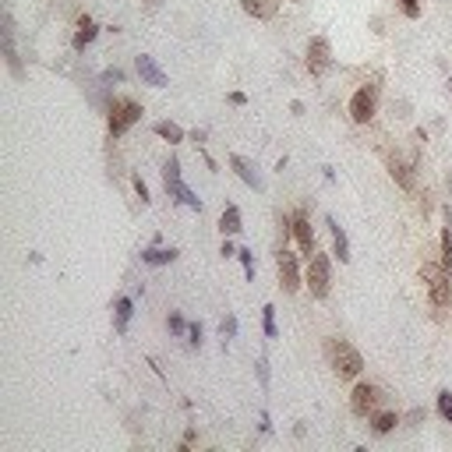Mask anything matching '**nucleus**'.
<instances>
[{
    "label": "nucleus",
    "instance_id": "f257e3e1",
    "mask_svg": "<svg viewBox=\"0 0 452 452\" xmlns=\"http://www.w3.org/2000/svg\"><path fill=\"white\" fill-rule=\"evenodd\" d=\"M325 357H328V364L336 368L340 378H357L364 371V357H360L346 340H325Z\"/></svg>",
    "mask_w": 452,
    "mask_h": 452
},
{
    "label": "nucleus",
    "instance_id": "f03ea898",
    "mask_svg": "<svg viewBox=\"0 0 452 452\" xmlns=\"http://www.w3.org/2000/svg\"><path fill=\"white\" fill-rule=\"evenodd\" d=\"M420 279L428 283L431 304H438V308H449V304H452V268L435 265V262H424V265H420Z\"/></svg>",
    "mask_w": 452,
    "mask_h": 452
},
{
    "label": "nucleus",
    "instance_id": "7ed1b4c3",
    "mask_svg": "<svg viewBox=\"0 0 452 452\" xmlns=\"http://www.w3.org/2000/svg\"><path fill=\"white\" fill-rule=\"evenodd\" d=\"M163 180H166V191H170L180 205H188V208H195V213H202V198H198L191 188H184V180H180V163H177V159H170V163L163 166Z\"/></svg>",
    "mask_w": 452,
    "mask_h": 452
},
{
    "label": "nucleus",
    "instance_id": "20e7f679",
    "mask_svg": "<svg viewBox=\"0 0 452 452\" xmlns=\"http://www.w3.org/2000/svg\"><path fill=\"white\" fill-rule=\"evenodd\" d=\"M308 286H311V297H328V255H311L308 258Z\"/></svg>",
    "mask_w": 452,
    "mask_h": 452
},
{
    "label": "nucleus",
    "instance_id": "39448f33",
    "mask_svg": "<svg viewBox=\"0 0 452 452\" xmlns=\"http://www.w3.org/2000/svg\"><path fill=\"white\" fill-rule=\"evenodd\" d=\"M375 96H378L375 85L357 88V92H353V99H350V120H353V124H368V120L375 117Z\"/></svg>",
    "mask_w": 452,
    "mask_h": 452
},
{
    "label": "nucleus",
    "instance_id": "423d86ee",
    "mask_svg": "<svg viewBox=\"0 0 452 452\" xmlns=\"http://www.w3.org/2000/svg\"><path fill=\"white\" fill-rule=\"evenodd\" d=\"M138 120H141V106L138 103H131V99L117 103L110 110V135H124L131 124H138Z\"/></svg>",
    "mask_w": 452,
    "mask_h": 452
},
{
    "label": "nucleus",
    "instance_id": "0eeeda50",
    "mask_svg": "<svg viewBox=\"0 0 452 452\" xmlns=\"http://www.w3.org/2000/svg\"><path fill=\"white\" fill-rule=\"evenodd\" d=\"M328 64H333V46H328V39L315 36V39L308 43V71L318 78V75L328 71Z\"/></svg>",
    "mask_w": 452,
    "mask_h": 452
},
{
    "label": "nucleus",
    "instance_id": "6e6552de",
    "mask_svg": "<svg viewBox=\"0 0 452 452\" xmlns=\"http://www.w3.org/2000/svg\"><path fill=\"white\" fill-rule=\"evenodd\" d=\"M276 268H279V286H283L286 293H297V290H300V273H297V258H293L286 248H279Z\"/></svg>",
    "mask_w": 452,
    "mask_h": 452
},
{
    "label": "nucleus",
    "instance_id": "1a4fd4ad",
    "mask_svg": "<svg viewBox=\"0 0 452 452\" xmlns=\"http://www.w3.org/2000/svg\"><path fill=\"white\" fill-rule=\"evenodd\" d=\"M378 389L375 385H364V382H360L357 389H353V393H350V410L357 413V417H368L375 406H378Z\"/></svg>",
    "mask_w": 452,
    "mask_h": 452
},
{
    "label": "nucleus",
    "instance_id": "9d476101",
    "mask_svg": "<svg viewBox=\"0 0 452 452\" xmlns=\"http://www.w3.org/2000/svg\"><path fill=\"white\" fill-rule=\"evenodd\" d=\"M138 75H141V81L145 85H153V88H166V75H163V68L156 64L153 57H138Z\"/></svg>",
    "mask_w": 452,
    "mask_h": 452
},
{
    "label": "nucleus",
    "instance_id": "9b49d317",
    "mask_svg": "<svg viewBox=\"0 0 452 452\" xmlns=\"http://www.w3.org/2000/svg\"><path fill=\"white\" fill-rule=\"evenodd\" d=\"M293 237H297L300 251H304V255L311 258V255H315V233H311V223H308V216H293Z\"/></svg>",
    "mask_w": 452,
    "mask_h": 452
},
{
    "label": "nucleus",
    "instance_id": "f8f14e48",
    "mask_svg": "<svg viewBox=\"0 0 452 452\" xmlns=\"http://www.w3.org/2000/svg\"><path fill=\"white\" fill-rule=\"evenodd\" d=\"M4 57H8V68L14 71V75H21V68H18V53H14V21H11V14H4Z\"/></svg>",
    "mask_w": 452,
    "mask_h": 452
},
{
    "label": "nucleus",
    "instance_id": "ddd939ff",
    "mask_svg": "<svg viewBox=\"0 0 452 452\" xmlns=\"http://www.w3.org/2000/svg\"><path fill=\"white\" fill-rule=\"evenodd\" d=\"M230 166L237 170V177H240V180H244V184H248V188H255V191H262V177L255 173V166H251V163H248L244 156H233V159H230Z\"/></svg>",
    "mask_w": 452,
    "mask_h": 452
},
{
    "label": "nucleus",
    "instance_id": "4468645a",
    "mask_svg": "<svg viewBox=\"0 0 452 452\" xmlns=\"http://www.w3.org/2000/svg\"><path fill=\"white\" fill-rule=\"evenodd\" d=\"M389 173H393V180L403 188V191H413V173H410V166L400 159V156H393L389 159Z\"/></svg>",
    "mask_w": 452,
    "mask_h": 452
},
{
    "label": "nucleus",
    "instance_id": "2eb2a0df",
    "mask_svg": "<svg viewBox=\"0 0 452 452\" xmlns=\"http://www.w3.org/2000/svg\"><path fill=\"white\" fill-rule=\"evenodd\" d=\"M328 230H333V248H336V255H340V262H350V240H346V233H343V226L328 216Z\"/></svg>",
    "mask_w": 452,
    "mask_h": 452
},
{
    "label": "nucleus",
    "instance_id": "dca6fc26",
    "mask_svg": "<svg viewBox=\"0 0 452 452\" xmlns=\"http://www.w3.org/2000/svg\"><path fill=\"white\" fill-rule=\"evenodd\" d=\"M240 8H244L248 14H255V18H273L276 14V0H240Z\"/></svg>",
    "mask_w": 452,
    "mask_h": 452
},
{
    "label": "nucleus",
    "instance_id": "f3484780",
    "mask_svg": "<svg viewBox=\"0 0 452 452\" xmlns=\"http://www.w3.org/2000/svg\"><path fill=\"white\" fill-rule=\"evenodd\" d=\"M96 32H99L96 21H92V18H81V21H78V32H75V50H85L88 43L96 39Z\"/></svg>",
    "mask_w": 452,
    "mask_h": 452
},
{
    "label": "nucleus",
    "instance_id": "a211bd4d",
    "mask_svg": "<svg viewBox=\"0 0 452 452\" xmlns=\"http://www.w3.org/2000/svg\"><path fill=\"white\" fill-rule=\"evenodd\" d=\"M219 230H223L226 237L244 230V226H240V208H237V205H226V208H223V216H219Z\"/></svg>",
    "mask_w": 452,
    "mask_h": 452
},
{
    "label": "nucleus",
    "instance_id": "6ab92c4d",
    "mask_svg": "<svg viewBox=\"0 0 452 452\" xmlns=\"http://www.w3.org/2000/svg\"><path fill=\"white\" fill-rule=\"evenodd\" d=\"M113 322H117V333H124V328H128V322H131V300H128V297H120V300H117Z\"/></svg>",
    "mask_w": 452,
    "mask_h": 452
},
{
    "label": "nucleus",
    "instance_id": "aec40b11",
    "mask_svg": "<svg viewBox=\"0 0 452 452\" xmlns=\"http://www.w3.org/2000/svg\"><path fill=\"white\" fill-rule=\"evenodd\" d=\"M173 258H177V251H163V248H148V251L141 255L145 265H170Z\"/></svg>",
    "mask_w": 452,
    "mask_h": 452
},
{
    "label": "nucleus",
    "instance_id": "412c9836",
    "mask_svg": "<svg viewBox=\"0 0 452 452\" xmlns=\"http://www.w3.org/2000/svg\"><path fill=\"white\" fill-rule=\"evenodd\" d=\"M156 135L166 138V141H180V138H184V131H180L177 124H170V120H159V124H156Z\"/></svg>",
    "mask_w": 452,
    "mask_h": 452
},
{
    "label": "nucleus",
    "instance_id": "4be33fe9",
    "mask_svg": "<svg viewBox=\"0 0 452 452\" xmlns=\"http://www.w3.org/2000/svg\"><path fill=\"white\" fill-rule=\"evenodd\" d=\"M396 424H400L396 413H378V417H375V431H378V435H389Z\"/></svg>",
    "mask_w": 452,
    "mask_h": 452
},
{
    "label": "nucleus",
    "instance_id": "5701e85b",
    "mask_svg": "<svg viewBox=\"0 0 452 452\" xmlns=\"http://www.w3.org/2000/svg\"><path fill=\"white\" fill-rule=\"evenodd\" d=\"M262 322H265V336L276 340V308H273V304L262 308Z\"/></svg>",
    "mask_w": 452,
    "mask_h": 452
},
{
    "label": "nucleus",
    "instance_id": "b1692460",
    "mask_svg": "<svg viewBox=\"0 0 452 452\" xmlns=\"http://www.w3.org/2000/svg\"><path fill=\"white\" fill-rule=\"evenodd\" d=\"M442 265L452 268V233L449 230H442Z\"/></svg>",
    "mask_w": 452,
    "mask_h": 452
},
{
    "label": "nucleus",
    "instance_id": "393cba45",
    "mask_svg": "<svg viewBox=\"0 0 452 452\" xmlns=\"http://www.w3.org/2000/svg\"><path fill=\"white\" fill-rule=\"evenodd\" d=\"M237 258L244 262V273H248V279H255V258H251V251H248V248H240V251H237Z\"/></svg>",
    "mask_w": 452,
    "mask_h": 452
},
{
    "label": "nucleus",
    "instance_id": "a878e982",
    "mask_svg": "<svg viewBox=\"0 0 452 452\" xmlns=\"http://www.w3.org/2000/svg\"><path fill=\"white\" fill-rule=\"evenodd\" d=\"M396 4H400V11L406 18H420V4H417V0H396Z\"/></svg>",
    "mask_w": 452,
    "mask_h": 452
},
{
    "label": "nucleus",
    "instance_id": "bb28decb",
    "mask_svg": "<svg viewBox=\"0 0 452 452\" xmlns=\"http://www.w3.org/2000/svg\"><path fill=\"white\" fill-rule=\"evenodd\" d=\"M438 410H442L445 420L452 417V393H438Z\"/></svg>",
    "mask_w": 452,
    "mask_h": 452
},
{
    "label": "nucleus",
    "instance_id": "cd10ccee",
    "mask_svg": "<svg viewBox=\"0 0 452 452\" xmlns=\"http://www.w3.org/2000/svg\"><path fill=\"white\" fill-rule=\"evenodd\" d=\"M233 336H237V318L230 315V318L223 322V346H226V340H233Z\"/></svg>",
    "mask_w": 452,
    "mask_h": 452
},
{
    "label": "nucleus",
    "instance_id": "c85d7f7f",
    "mask_svg": "<svg viewBox=\"0 0 452 452\" xmlns=\"http://www.w3.org/2000/svg\"><path fill=\"white\" fill-rule=\"evenodd\" d=\"M170 333H188V325H184V318H180V315H170Z\"/></svg>",
    "mask_w": 452,
    "mask_h": 452
},
{
    "label": "nucleus",
    "instance_id": "c756f323",
    "mask_svg": "<svg viewBox=\"0 0 452 452\" xmlns=\"http://www.w3.org/2000/svg\"><path fill=\"white\" fill-rule=\"evenodd\" d=\"M188 336H191V340H188L191 346H202V325H198V322H195V325L188 328Z\"/></svg>",
    "mask_w": 452,
    "mask_h": 452
},
{
    "label": "nucleus",
    "instance_id": "7c9ffc66",
    "mask_svg": "<svg viewBox=\"0 0 452 452\" xmlns=\"http://www.w3.org/2000/svg\"><path fill=\"white\" fill-rule=\"evenodd\" d=\"M135 191H138L141 202H148V188H145V180H141V177H135Z\"/></svg>",
    "mask_w": 452,
    "mask_h": 452
},
{
    "label": "nucleus",
    "instance_id": "2f4dec72",
    "mask_svg": "<svg viewBox=\"0 0 452 452\" xmlns=\"http://www.w3.org/2000/svg\"><path fill=\"white\" fill-rule=\"evenodd\" d=\"M103 78H106V81H124V71H117V68H110V71H106Z\"/></svg>",
    "mask_w": 452,
    "mask_h": 452
},
{
    "label": "nucleus",
    "instance_id": "473e14b6",
    "mask_svg": "<svg viewBox=\"0 0 452 452\" xmlns=\"http://www.w3.org/2000/svg\"><path fill=\"white\" fill-rule=\"evenodd\" d=\"M258 378H262V385H268V364L265 360H258Z\"/></svg>",
    "mask_w": 452,
    "mask_h": 452
},
{
    "label": "nucleus",
    "instance_id": "72a5a7b5",
    "mask_svg": "<svg viewBox=\"0 0 452 452\" xmlns=\"http://www.w3.org/2000/svg\"><path fill=\"white\" fill-rule=\"evenodd\" d=\"M230 103H237V106H244V103H248V96H244V92H233V96H230Z\"/></svg>",
    "mask_w": 452,
    "mask_h": 452
},
{
    "label": "nucleus",
    "instance_id": "f704fd0d",
    "mask_svg": "<svg viewBox=\"0 0 452 452\" xmlns=\"http://www.w3.org/2000/svg\"><path fill=\"white\" fill-rule=\"evenodd\" d=\"M219 255H226V258H233V255H237V248H233V244H230V240H226V244H223V251H219Z\"/></svg>",
    "mask_w": 452,
    "mask_h": 452
},
{
    "label": "nucleus",
    "instance_id": "c9c22d12",
    "mask_svg": "<svg viewBox=\"0 0 452 452\" xmlns=\"http://www.w3.org/2000/svg\"><path fill=\"white\" fill-rule=\"evenodd\" d=\"M445 219H449V226H452V208H445Z\"/></svg>",
    "mask_w": 452,
    "mask_h": 452
},
{
    "label": "nucleus",
    "instance_id": "e433bc0d",
    "mask_svg": "<svg viewBox=\"0 0 452 452\" xmlns=\"http://www.w3.org/2000/svg\"><path fill=\"white\" fill-rule=\"evenodd\" d=\"M449 88H452V81H449Z\"/></svg>",
    "mask_w": 452,
    "mask_h": 452
},
{
    "label": "nucleus",
    "instance_id": "4c0bfd02",
    "mask_svg": "<svg viewBox=\"0 0 452 452\" xmlns=\"http://www.w3.org/2000/svg\"><path fill=\"white\" fill-rule=\"evenodd\" d=\"M449 420H452V417H449Z\"/></svg>",
    "mask_w": 452,
    "mask_h": 452
}]
</instances>
